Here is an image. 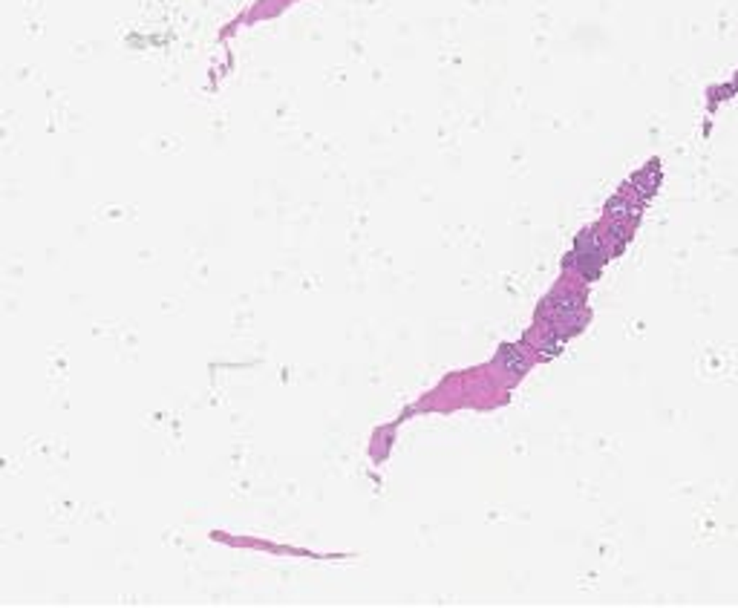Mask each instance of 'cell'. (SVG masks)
I'll return each instance as SVG.
<instances>
[{"label": "cell", "mask_w": 738, "mask_h": 608, "mask_svg": "<svg viewBox=\"0 0 738 608\" xmlns=\"http://www.w3.org/2000/svg\"><path fill=\"white\" fill-rule=\"evenodd\" d=\"M499 361H502V366L508 369V372H514V375H522V372L528 369V358L522 355V352H519L516 346H502Z\"/></svg>", "instance_id": "cell-1"}, {"label": "cell", "mask_w": 738, "mask_h": 608, "mask_svg": "<svg viewBox=\"0 0 738 608\" xmlns=\"http://www.w3.org/2000/svg\"><path fill=\"white\" fill-rule=\"evenodd\" d=\"M551 311H554L557 320H571L580 311V297H574V294H562V297H557L551 303Z\"/></svg>", "instance_id": "cell-2"}, {"label": "cell", "mask_w": 738, "mask_h": 608, "mask_svg": "<svg viewBox=\"0 0 738 608\" xmlns=\"http://www.w3.org/2000/svg\"><path fill=\"white\" fill-rule=\"evenodd\" d=\"M559 346H562V340L559 338H551V340H546V343L539 346V355L542 358H551V355H557V352H559Z\"/></svg>", "instance_id": "cell-3"}]
</instances>
